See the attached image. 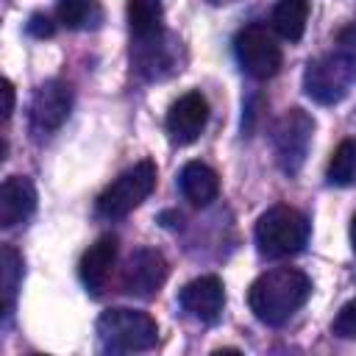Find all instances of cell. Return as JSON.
<instances>
[{"label": "cell", "mask_w": 356, "mask_h": 356, "mask_svg": "<svg viewBox=\"0 0 356 356\" xmlns=\"http://www.w3.org/2000/svg\"><path fill=\"white\" fill-rule=\"evenodd\" d=\"M312 295V281L303 270L295 267H275L261 273L250 289L248 303L256 320L267 325H284Z\"/></svg>", "instance_id": "6da1fadb"}, {"label": "cell", "mask_w": 356, "mask_h": 356, "mask_svg": "<svg viewBox=\"0 0 356 356\" xmlns=\"http://www.w3.org/2000/svg\"><path fill=\"white\" fill-rule=\"evenodd\" d=\"M256 248L264 259H289L309 242V220L292 206H273L256 220Z\"/></svg>", "instance_id": "7a4b0ae2"}, {"label": "cell", "mask_w": 356, "mask_h": 356, "mask_svg": "<svg viewBox=\"0 0 356 356\" xmlns=\"http://www.w3.org/2000/svg\"><path fill=\"white\" fill-rule=\"evenodd\" d=\"M97 337L111 353H139L159 342V325L139 309H106L97 317Z\"/></svg>", "instance_id": "3957f363"}, {"label": "cell", "mask_w": 356, "mask_h": 356, "mask_svg": "<svg viewBox=\"0 0 356 356\" xmlns=\"http://www.w3.org/2000/svg\"><path fill=\"white\" fill-rule=\"evenodd\" d=\"M353 81H356V64L350 53H328L306 64L303 92L320 106H334L348 97Z\"/></svg>", "instance_id": "277c9868"}, {"label": "cell", "mask_w": 356, "mask_h": 356, "mask_svg": "<svg viewBox=\"0 0 356 356\" xmlns=\"http://www.w3.org/2000/svg\"><path fill=\"white\" fill-rule=\"evenodd\" d=\"M156 186V164L150 159L136 161L125 172H120L97 197V214L106 220H117L131 214Z\"/></svg>", "instance_id": "5b68a950"}, {"label": "cell", "mask_w": 356, "mask_h": 356, "mask_svg": "<svg viewBox=\"0 0 356 356\" xmlns=\"http://www.w3.org/2000/svg\"><path fill=\"white\" fill-rule=\"evenodd\" d=\"M314 134V120L303 108H286L281 120L273 125V147H275V161L286 175H295L309 153Z\"/></svg>", "instance_id": "8992f818"}, {"label": "cell", "mask_w": 356, "mask_h": 356, "mask_svg": "<svg viewBox=\"0 0 356 356\" xmlns=\"http://www.w3.org/2000/svg\"><path fill=\"white\" fill-rule=\"evenodd\" d=\"M234 53L239 67L256 81H267L281 70V47L264 25L242 28L234 36Z\"/></svg>", "instance_id": "52a82bcc"}, {"label": "cell", "mask_w": 356, "mask_h": 356, "mask_svg": "<svg viewBox=\"0 0 356 356\" xmlns=\"http://www.w3.org/2000/svg\"><path fill=\"white\" fill-rule=\"evenodd\" d=\"M72 108V89L64 81H44L28 106V120L31 131L36 136H47L61 128V122L70 117Z\"/></svg>", "instance_id": "ba28073f"}, {"label": "cell", "mask_w": 356, "mask_h": 356, "mask_svg": "<svg viewBox=\"0 0 356 356\" xmlns=\"http://www.w3.org/2000/svg\"><path fill=\"white\" fill-rule=\"evenodd\" d=\"M167 259L161 256V250L156 248H139L128 256L125 267H122V289L134 298H153L164 281H167Z\"/></svg>", "instance_id": "9c48e42d"}, {"label": "cell", "mask_w": 356, "mask_h": 356, "mask_svg": "<svg viewBox=\"0 0 356 356\" xmlns=\"http://www.w3.org/2000/svg\"><path fill=\"white\" fill-rule=\"evenodd\" d=\"M206 122H209V100L200 92H186L170 106L164 128L172 145H192L203 134Z\"/></svg>", "instance_id": "30bf717a"}, {"label": "cell", "mask_w": 356, "mask_h": 356, "mask_svg": "<svg viewBox=\"0 0 356 356\" xmlns=\"http://www.w3.org/2000/svg\"><path fill=\"white\" fill-rule=\"evenodd\" d=\"M178 303L189 317H195L200 323H217L222 314V306H225L222 281L217 275H200L181 289Z\"/></svg>", "instance_id": "8fae6325"}, {"label": "cell", "mask_w": 356, "mask_h": 356, "mask_svg": "<svg viewBox=\"0 0 356 356\" xmlns=\"http://www.w3.org/2000/svg\"><path fill=\"white\" fill-rule=\"evenodd\" d=\"M117 261V236L114 234H103L95 245H89L78 261V275L86 286V292L92 295H100L108 275H111V267Z\"/></svg>", "instance_id": "7c38bea8"}, {"label": "cell", "mask_w": 356, "mask_h": 356, "mask_svg": "<svg viewBox=\"0 0 356 356\" xmlns=\"http://www.w3.org/2000/svg\"><path fill=\"white\" fill-rule=\"evenodd\" d=\"M36 209V189L25 175H11L0 186V225L14 228Z\"/></svg>", "instance_id": "4fadbf2b"}, {"label": "cell", "mask_w": 356, "mask_h": 356, "mask_svg": "<svg viewBox=\"0 0 356 356\" xmlns=\"http://www.w3.org/2000/svg\"><path fill=\"white\" fill-rule=\"evenodd\" d=\"M178 186L192 206H209L220 195V175L203 161H186L181 167Z\"/></svg>", "instance_id": "5bb4252c"}, {"label": "cell", "mask_w": 356, "mask_h": 356, "mask_svg": "<svg viewBox=\"0 0 356 356\" xmlns=\"http://www.w3.org/2000/svg\"><path fill=\"white\" fill-rule=\"evenodd\" d=\"M125 14L136 42H150L164 33V8L159 0H128Z\"/></svg>", "instance_id": "9a60e30c"}, {"label": "cell", "mask_w": 356, "mask_h": 356, "mask_svg": "<svg viewBox=\"0 0 356 356\" xmlns=\"http://www.w3.org/2000/svg\"><path fill=\"white\" fill-rule=\"evenodd\" d=\"M273 28L281 39L286 42H298L306 31V19H309V3L306 0H278L273 6Z\"/></svg>", "instance_id": "2e32d148"}, {"label": "cell", "mask_w": 356, "mask_h": 356, "mask_svg": "<svg viewBox=\"0 0 356 356\" xmlns=\"http://www.w3.org/2000/svg\"><path fill=\"white\" fill-rule=\"evenodd\" d=\"M0 278H3V317L8 320V314L14 309L17 289L22 284V256L11 245H3V253H0Z\"/></svg>", "instance_id": "e0dca14e"}, {"label": "cell", "mask_w": 356, "mask_h": 356, "mask_svg": "<svg viewBox=\"0 0 356 356\" xmlns=\"http://www.w3.org/2000/svg\"><path fill=\"white\" fill-rule=\"evenodd\" d=\"M325 178L331 186H350L356 181V139H342L331 153Z\"/></svg>", "instance_id": "ac0fdd59"}, {"label": "cell", "mask_w": 356, "mask_h": 356, "mask_svg": "<svg viewBox=\"0 0 356 356\" xmlns=\"http://www.w3.org/2000/svg\"><path fill=\"white\" fill-rule=\"evenodd\" d=\"M95 14H97L95 0H58V22L72 31L86 28Z\"/></svg>", "instance_id": "d6986e66"}, {"label": "cell", "mask_w": 356, "mask_h": 356, "mask_svg": "<svg viewBox=\"0 0 356 356\" xmlns=\"http://www.w3.org/2000/svg\"><path fill=\"white\" fill-rule=\"evenodd\" d=\"M331 331L339 337V339H356V300H348L339 314L334 317V325Z\"/></svg>", "instance_id": "ffe728a7"}, {"label": "cell", "mask_w": 356, "mask_h": 356, "mask_svg": "<svg viewBox=\"0 0 356 356\" xmlns=\"http://www.w3.org/2000/svg\"><path fill=\"white\" fill-rule=\"evenodd\" d=\"M53 31H56V25L50 22L47 14H33L31 22H28V33H31V36L44 39V36H53Z\"/></svg>", "instance_id": "44dd1931"}, {"label": "cell", "mask_w": 356, "mask_h": 356, "mask_svg": "<svg viewBox=\"0 0 356 356\" xmlns=\"http://www.w3.org/2000/svg\"><path fill=\"white\" fill-rule=\"evenodd\" d=\"M11 114H14V83L3 78V120H8Z\"/></svg>", "instance_id": "7402d4cb"}, {"label": "cell", "mask_w": 356, "mask_h": 356, "mask_svg": "<svg viewBox=\"0 0 356 356\" xmlns=\"http://www.w3.org/2000/svg\"><path fill=\"white\" fill-rule=\"evenodd\" d=\"M350 248H353V253H356V214H353V220H350Z\"/></svg>", "instance_id": "603a6c76"}, {"label": "cell", "mask_w": 356, "mask_h": 356, "mask_svg": "<svg viewBox=\"0 0 356 356\" xmlns=\"http://www.w3.org/2000/svg\"><path fill=\"white\" fill-rule=\"evenodd\" d=\"M211 6H225V3H234V0H209Z\"/></svg>", "instance_id": "cb8c5ba5"}]
</instances>
